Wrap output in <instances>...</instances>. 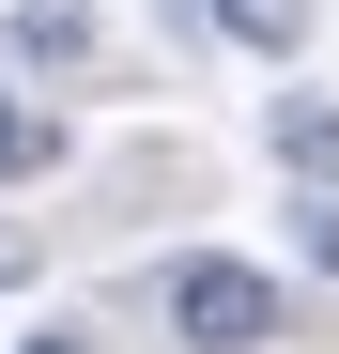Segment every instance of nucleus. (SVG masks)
I'll use <instances>...</instances> for the list:
<instances>
[{
  "instance_id": "obj_1",
  "label": "nucleus",
  "mask_w": 339,
  "mask_h": 354,
  "mask_svg": "<svg viewBox=\"0 0 339 354\" xmlns=\"http://www.w3.org/2000/svg\"><path fill=\"white\" fill-rule=\"evenodd\" d=\"M154 308H170L185 354H277V339H293V292H277L262 262H232V247H185L154 277Z\"/></svg>"
},
{
  "instance_id": "obj_2",
  "label": "nucleus",
  "mask_w": 339,
  "mask_h": 354,
  "mask_svg": "<svg viewBox=\"0 0 339 354\" xmlns=\"http://www.w3.org/2000/svg\"><path fill=\"white\" fill-rule=\"evenodd\" d=\"M0 46H16L31 77H93V0H16V31H0Z\"/></svg>"
},
{
  "instance_id": "obj_3",
  "label": "nucleus",
  "mask_w": 339,
  "mask_h": 354,
  "mask_svg": "<svg viewBox=\"0 0 339 354\" xmlns=\"http://www.w3.org/2000/svg\"><path fill=\"white\" fill-rule=\"evenodd\" d=\"M262 139H277V169H293V185H339V108H324V93H277Z\"/></svg>"
},
{
  "instance_id": "obj_4",
  "label": "nucleus",
  "mask_w": 339,
  "mask_h": 354,
  "mask_svg": "<svg viewBox=\"0 0 339 354\" xmlns=\"http://www.w3.org/2000/svg\"><path fill=\"white\" fill-rule=\"evenodd\" d=\"M62 169V108L46 93H0V185H46Z\"/></svg>"
},
{
  "instance_id": "obj_5",
  "label": "nucleus",
  "mask_w": 339,
  "mask_h": 354,
  "mask_svg": "<svg viewBox=\"0 0 339 354\" xmlns=\"http://www.w3.org/2000/svg\"><path fill=\"white\" fill-rule=\"evenodd\" d=\"M201 31H232V46H262V62H293V46H309V0H201Z\"/></svg>"
},
{
  "instance_id": "obj_6",
  "label": "nucleus",
  "mask_w": 339,
  "mask_h": 354,
  "mask_svg": "<svg viewBox=\"0 0 339 354\" xmlns=\"http://www.w3.org/2000/svg\"><path fill=\"white\" fill-rule=\"evenodd\" d=\"M309 262L339 277V185H309Z\"/></svg>"
},
{
  "instance_id": "obj_7",
  "label": "nucleus",
  "mask_w": 339,
  "mask_h": 354,
  "mask_svg": "<svg viewBox=\"0 0 339 354\" xmlns=\"http://www.w3.org/2000/svg\"><path fill=\"white\" fill-rule=\"evenodd\" d=\"M16 354H93V339H77V324H31V339H16Z\"/></svg>"
},
{
  "instance_id": "obj_8",
  "label": "nucleus",
  "mask_w": 339,
  "mask_h": 354,
  "mask_svg": "<svg viewBox=\"0 0 339 354\" xmlns=\"http://www.w3.org/2000/svg\"><path fill=\"white\" fill-rule=\"evenodd\" d=\"M0 292H16V247H0Z\"/></svg>"
}]
</instances>
